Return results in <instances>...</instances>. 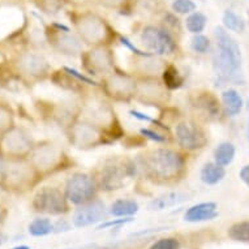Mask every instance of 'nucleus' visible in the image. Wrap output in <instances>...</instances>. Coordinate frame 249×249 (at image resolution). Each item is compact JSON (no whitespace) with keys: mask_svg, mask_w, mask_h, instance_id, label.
Wrapping results in <instances>:
<instances>
[{"mask_svg":"<svg viewBox=\"0 0 249 249\" xmlns=\"http://www.w3.org/2000/svg\"><path fill=\"white\" fill-rule=\"evenodd\" d=\"M162 80L168 90L180 89L184 84V77L174 64H166L162 72Z\"/></svg>","mask_w":249,"mask_h":249,"instance_id":"obj_27","label":"nucleus"},{"mask_svg":"<svg viewBox=\"0 0 249 249\" xmlns=\"http://www.w3.org/2000/svg\"><path fill=\"white\" fill-rule=\"evenodd\" d=\"M71 143L78 149H91L111 143V140L103 129L85 119L76 122L67 129Z\"/></svg>","mask_w":249,"mask_h":249,"instance_id":"obj_8","label":"nucleus"},{"mask_svg":"<svg viewBox=\"0 0 249 249\" xmlns=\"http://www.w3.org/2000/svg\"><path fill=\"white\" fill-rule=\"evenodd\" d=\"M47 38L53 49L64 55H81L84 53V45L78 36L71 33V30H60L51 26L47 32Z\"/></svg>","mask_w":249,"mask_h":249,"instance_id":"obj_17","label":"nucleus"},{"mask_svg":"<svg viewBox=\"0 0 249 249\" xmlns=\"http://www.w3.org/2000/svg\"><path fill=\"white\" fill-rule=\"evenodd\" d=\"M33 147L30 136L22 128L12 127L0 139V149L9 158H28Z\"/></svg>","mask_w":249,"mask_h":249,"instance_id":"obj_14","label":"nucleus"},{"mask_svg":"<svg viewBox=\"0 0 249 249\" xmlns=\"http://www.w3.org/2000/svg\"><path fill=\"white\" fill-rule=\"evenodd\" d=\"M81 114L84 115L82 119L93 123L94 125L106 132L111 142L118 141L124 136L120 123L115 116L114 108L105 99L99 97H89L84 101Z\"/></svg>","mask_w":249,"mask_h":249,"instance_id":"obj_5","label":"nucleus"},{"mask_svg":"<svg viewBox=\"0 0 249 249\" xmlns=\"http://www.w3.org/2000/svg\"><path fill=\"white\" fill-rule=\"evenodd\" d=\"M191 105L193 108L200 111L209 119H215L221 114V105L215 95L210 91H198L191 97Z\"/></svg>","mask_w":249,"mask_h":249,"instance_id":"obj_20","label":"nucleus"},{"mask_svg":"<svg viewBox=\"0 0 249 249\" xmlns=\"http://www.w3.org/2000/svg\"><path fill=\"white\" fill-rule=\"evenodd\" d=\"M222 106L229 116H236L244 107V101L239 91L235 89H227L222 93Z\"/></svg>","mask_w":249,"mask_h":249,"instance_id":"obj_23","label":"nucleus"},{"mask_svg":"<svg viewBox=\"0 0 249 249\" xmlns=\"http://www.w3.org/2000/svg\"><path fill=\"white\" fill-rule=\"evenodd\" d=\"M191 47L196 53H208L210 50V39L202 34H195V37L191 41Z\"/></svg>","mask_w":249,"mask_h":249,"instance_id":"obj_35","label":"nucleus"},{"mask_svg":"<svg viewBox=\"0 0 249 249\" xmlns=\"http://www.w3.org/2000/svg\"><path fill=\"white\" fill-rule=\"evenodd\" d=\"M13 127V116L8 106L0 103V136Z\"/></svg>","mask_w":249,"mask_h":249,"instance_id":"obj_33","label":"nucleus"},{"mask_svg":"<svg viewBox=\"0 0 249 249\" xmlns=\"http://www.w3.org/2000/svg\"><path fill=\"white\" fill-rule=\"evenodd\" d=\"M226 170L223 166L218 164L216 162H208L204 164V167L201 168L200 178L202 183L206 185H215L221 183L225 179Z\"/></svg>","mask_w":249,"mask_h":249,"instance_id":"obj_24","label":"nucleus"},{"mask_svg":"<svg viewBox=\"0 0 249 249\" xmlns=\"http://www.w3.org/2000/svg\"><path fill=\"white\" fill-rule=\"evenodd\" d=\"M7 240H8V236H7L5 233L0 232V247H1L3 244H5V243H7Z\"/></svg>","mask_w":249,"mask_h":249,"instance_id":"obj_44","label":"nucleus"},{"mask_svg":"<svg viewBox=\"0 0 249 249\" xmlns=\"http://www.w3.org/2000/svg\"><path fill=\"white\" fill-rule=\"evenodd\" d=\"M98 249H120L118 245H105L102 248H98Z\"/></svg>","mask_w":249,"mask_h":249,"instance_id":"obj_47","label":"nucleus"},{"mask_svg":"<svg viewBox=\"0 0 249 249\" xmlns=\"http://www.w3.org/2000/svg\"><path fill=\"white\" fill-rule=\"evenodd\" d=\"M82 66L90 76L106 77L115 72L114 55L108 46H97L81 53Z\"/></svg>","mask_w":249,"mask_h":249,"instance_id":"obj_12","label":"nucleus"},{"mask_svg":"<svg viewBox=\"0 0 249 249\" xmlns=\"http://www.w3.org/2000/svg\"><path fill=\"white\" fill-rule=\"evenodd\" d=\"M55 232H60V231H68L70 230V225L66 223V221H59L56 225L53 226Z\"/></svg>","mask_w":249,"mask_h":249,"instance_id":"obj_42","label":"nucleus"},{"mask_svg":"<svg viewBox=\"0 0 249 249\" xmlns=\"http://www.w3.org/2000/svg\"><path fill=\"white\" fill-rule=\"evenodd\" d=\"M4 164H5V158H3V151H1V149H0V181H1V179H3Z\"/></svg>","mask_w":249,"mask_h":249,"instance_id":"obj_43","label":"nucleus"},{"mask_svg":"<svg viewBox=\"0 0 249 249\" xmlns=\"http://www.w3.org/2000/svg\"><path fill=\"white\" fill-rule=\"evenodd\" d=\"M140 132H141V136H142V137L151 140V141H154V142L166 143L168 141L167 136H166L167 132H158L155 131V129H150V128H142Z\"/></svg>","mask_w":249,"mask_h":249,"instance_id":"obj_37","label":"nucleus"},{"mask_svg":"<svg viewBox=\"0 0 249 249\" xmlns=\"http://www.w3.org/2000/svg\"><path fill=\"white\" fill-rule=\"evenodd\" d=\"M99 188L94 176L85 172H76L67 180L64 195L70 204L81 206L95 200Z\"/></svg>","mask_w":249,"mask_h":249,"instance_id":"obj_9","label":"nucleus"},{"mask_svg":"<svg viewBox=\"0 0 249 249\" xmlns=\"http://www.w3.org/2000/svg\"><path fill=\"white\" fill-rule=\"evenodd\" d=\"M140 206L135 200H116L110 206V214L119 218H127L139 213Z\"/></svg>","mask_w":249,"mask_h":249,"instance_id":"obj_25","label":"nucleus"},{"mask_svg":"<svg viewBox=\"0 0 249 249\" xmlns=\"http://www.w3.org/2000/svg\"><path fill=\"white\" fill-rule=\"evenodd\" d=\"M142 45L154 55H172L178 51V43L171 32L166 28L147 25L141 32Z\"/></svg>","mask_w":249,"mask_h":249,"instance_id":"obj_10","label":"nucleus"},{"mask_svg":"<svg viewBox=\"0 0 249 249\" xmlns=\"http://www.w3.org/2000/svg\"><path fill=\"white\" fill-rule=\"evenodd\" d=\"M171 8L178 15H191L196 11L197 5L193 0H172Z\"/></svg>","mask_w":249,"mask_h":249,"instance_id":"obj_34","label":"nucleus"},{"mask_svg":"<svg viewBox=\"0 0 249 249\" xmlns=\"http://www.w3.org/2000/svg\"><path fill=\"white\" fill-rule=\"evenodd\" d=\"M216 51L213 61L218 74L225 80H232L241 70V51L237 42L233 39L227 29L216 26L214 30Z\"/></svg>","mask_w":249,"mask_h":249,"instance_id":"obj_3","label":"nucleus"},{"mask_svg":"<svg viewBox=\"0 0 249 249\" xmlns=\"http://www.w3.org/2000/svg\"><path fill=\"white\" fill-rule=\"evenodd\" d=\"M18 70L33 78H43L50 73V64L45 57L34 53H21L17 59Z\"/></svg>","mask_w":249,"mask_h":249,"instance_id":"obj_19","label":"nucleus"},{"mask_svg":"<svg viewBox=\"0 0 249 249\" xmlns=\"http://www.w3.org/2000/svg\"><path fill=\"white\" fill-rule=\"evenodd\" d=\"M187 200H188L187 195H184L181 192L163 193V195H160L157 198L150 201L149 210H151V212H160V210H164V209L174 208L176 205L181 204V202Z\"/></svg>","mask_w":249,"mask_h":249,"instance_id":"obj_22","label":"nucleus"},{"mask_svg":"<svg viewBox=\"0 0 249 249\" xmlns=\"http://www.w3.org/2000/svg\"><path fill=\"white\" fill-rule=\"evenodd\" d=\"M206 24H208V17L205 16L202 12H197V11L188 15L187 20H185V28L189 33L192 34L202 33Z\"/></svg>","mask_w":249,"mask_h":249,"instance_id":"obj_28","label":"nucleus"},{"mask_svg":"<svg viewBox=\"0 0 249 249\" xmlns=\"http://www.w3.org/2000/svg\"><path fill=\"white\" fill-rule=\"evenodd\" d=\"M223 25H225V29L227 30H231V32H236V33H243L245 30V21L244 18L237 15L233 11H230L227 9L225 13H223Z\"/></svg>","mask_w":249,"mask_h":249,"instance_id":"obj_29","label":"nucleus"},{"mask_svg":"<svg viewBox=\"0 0 249 249\" xmlns=\"http://www.w3.org/2000/svg\"><path fill=\"white\" fill-rule=\"evenodd\" d=\"M239 178L247 187H249V164H245L244 167L241 168L239 172Z\"/></svg>","mask_w":249,"mask_h":249,"instance_id":"obj_41","label":"nucleus"},{"mask_svg":"<svg viewBox=\"0 0 249 249\" xmlns=\"http://www.w3.org/2000/svg\"><path fill=\"white\" fill-rule=\"evenodd\" d=\"M229 236L235 241L249 243V221L237 222L229 229Z\"/></svg>","mask_w":249,"mask_h":249,"instance_id":"obj_31","label":"nucleus"},{"mask_svg":"<svg viewBox=\"0 0 249 249\" xmlns=\"http://www.w3.org/2000/svg\"><path fill=\"white\" fill-rule=\"evenodd\" d=\"M139 163L129 158L111 157L103 160L94 172V179L101 191L114 192L124 188L129 180L137 175Z\"/></svg>","mask_w":249,"mask_h":249,"instance_id":"obj_2","label":"nucleus"},{"mask_svg":"<svg viewBox=\"0 0 249 249\" xmlns=\"http://www.w3.org/2000/svg\"><path fill=\"white\" fill-rule=\"evenodd\" d=\"M103 8L112 9L118 12H125L132 8L133 0H95Z\"/></svg>","mask_w":249,"mask_h":249,"instance_id":"obj_32","label":"nucleus"},{"mask_svg":"<svg viewBox=\"0 0 249 249\" xmlns=\"http://www.w3.org/2000/svg\"><path fill=\"white\" fill-rule=\"evenodd\" d=\"M135 99L146 106H164L170 99V90L155 77L137 80Z\"/></svg>","mask_w":249,"mask_h":249,"instance_id":"obj_16","label":"nucleus"},{"mask_svg":"<svg viewBox=\"0 0 249 249\" xmlns=\"http://www.w3.org/2000/svg\"><path fill=\"white\" fill-rule=\"evenodd\" d=\"M76 33L84 43L93 46H108L115 39V30L103 17L91 11H82L72 15Z\"/></svg>","mask_w":249,"mask_h":249,"instance_id":"obj_4","label":"nucleus"},{"mask_svg":"<svg viewBox=\"0 0 249 249\" xmlns=\"http://www.w3.org/2000/svg\"><path fill=\"white\" fill-rule=\"evenodd\" d=\"M106 205L102 201L93 200L85 205H81L73 214V226L77 229L95 225L106 219Z\"/></svg>","mask_w":249,"mask_h":249,"instance_id":"obj_18","label":"nucleus"},{"mask_svg":"<svg viewBox=\"0 0 249 249\" xmlns=\"http://www.w3.org/2000/svg\"><path fill=\"white\" fill-rule=\"evenodd\" d=\"M175 141L183 151H197L208 145V136L193 120H181L175 125Z\"/></svg>","mask_w":249,"mask_h":249,"instance_id":"obj_13","label":"nucleus"},{"mask_svg":"<svg viewBox=\"0 0 249 249\" xmlns=\"http://www.w3.org/2000/svg\"><path fill=\"white\" fill-rule=\"evenodd\" d=\"M39 174L28 158H7L1 183L12 189H28L38 181Z\"/></svg>","mask_w":249,"mask_h":249,"instance_id":"obj_7","label":"nucleus"},{"mask_svg":"<svg viewBox=\"0 0 249 249\" xmlns=\"http://www.w3.org/2000/svg\"><path fill=\"white\" fill-rule=\"evenodd\" d=\"M53 231V222L49 218H36L30 225H29V233L32 236L41 237L46 236Z\"/></svg>","mask_w":249,"mask_h":249,"instance_id":"obj_30","label":"nucleus"},{"mask_svg":"<svg viewBox=\"0 0 249 249\" xmlns=\"http://www.w3.org/2000/svg\"><path fill=\"white\" fill-rule=\"evenodd\" d=\"M33 208L36 212L61 215L70 212V201L64 192L55 187H43L36 193L33 198Z\"/></svg>","mask_w":249,"mask_h":249,"instance_id":"obj_11","label":"nucleus"},{"mask_svg":"<svg viewBox=\"0 0 249 249\" xmlns=\"http://www.w3.org/2000/svg\"><path fill=\"white\" fill-rule=\"evenodd\" d=\"M136 86H137V80L132 77L131 74L115 71L105 77L102 89L105 94L114 101L128 102L135 98Z\"/></svg>","mask_w":249,"mask_h":249,"instance_id":"obj_15","label":"nucleus"},{"mask_svg":"<svg viewBox=\"0 0 249 249\" xmlns=\"http://www.w3.org/2000/svg\"><path fill=\"white\" fill-rule=\"evenodd\" d=\"M63 70L66 71L67 73L71 74L72 77L76 78L78 82H81V84H84V85H89V86H95V88H98L99 84L97 81H94L93 78L88 77V76H85V74L80 73L78 71L73 70V68H70V67H63Z\"/></svg>","mask_w":249,"mask_h":249,"instance_id":"obj_38","label":"nucleus"},{"mask_svg":"<svg viewBox=\"0 0 249 249\" xmlns=\"http://www.w3.org/2000/svg\"><path fill=\"white\" fill-rule=\"evenodd\" d=\"M64 1L66 0H38L37 3L39 8L45 13L55 15V13L60 12L61 8L64 7Z\"/></svg>","mask_w":249,"mask_h":249,"instance_id":"obj_36","label":"nucleus"},{"mask_svg":"<svg viewBox=\"0 0 249 249\" xmlns=\"http://www.w3.org/2000/svg\"><path fill=\"white\" fill-rule=\"evenodd\" d=\"M78 249H98V247L95 244H89V245H85V247H82V248H78Z\"/></svg>","mask_w":249,"mask_h":249,"instance_id":"obj_46","label":"nucleus"},{"mask_svg":"<svg viewBox=\"0 0 249 249\" xmlns=\"http://www.w3.org/2000/svg\"><path fill=\"white\" fill-rule=\"evenodd\" d=\"M30 162L42 176L68 168L70 158L61 147L51 141H43L34 145L33 151L30 154Z\"/></svg>","mask_w":249,"mask_h":249,"instance_id":"obj_6","label":"nucleus"},{"mask_svg":"<svg viewBox=\"0 0 249 249\" xmlns=\"http://www.w3.org/2000/svg\"><path fill=\"white\" fill-rule=\"evenodd\" d=\"M140 170L157 184H174L187 172V158L183 151L171 147H157L140 155Z\"/></svg>","mask_w":249,"mask_h":249,"instance_id":"obj_1","label":"nucleus"},{"mask_svg":"<svg viewBox=\"0 0 249 249\" xmlns=\"http://www.w3.org/2000/svg\"><path fill=\"white\" fill-rule=\"evenodd\" d=\"M5 214H7V212H5L4 209L0 206V226H1V223L4 222V218H5Z\"/></svg>","mask_w":249,"mask_h":249,"instance_id":"obj_45","label":"nucleus"},{"mask_svg":"<svg viewBox=\"0 0 249 249\" xmlns=\"http://www.w3.org/2000/svg\"><path fill=\"white\" fill-rule=\"evenodd\" d=\"M235 154H236L235 145L232 142L225 141V142H221L215 147V150H214V162L226 167V166L232 163Z\"/></svg>","mask_w":249,"mask_h":249,"instance_id":"obj_26","label":"nucleus"},{"mask_svg":"<svg viewBox=\"0 0 249 249\" xmlns=\"http://www.w3.org/2000/svg\"><path fill=\"white\" fill-rule=\"evenodd\" d=\"M133 222V218L132 216H127V218H123V219H114V221H108L105 222L102 225L99 226L98 230H103V229H108V227H112V226H122L125 225V223H131Z\"/></svg>","mask_w":249,"mask_h":249,"instance_id":"obj_40","label":"nucleus"},{"mask_svg":"<svg viewBox=\"0 0 249 249\" xmlns=\"http://www.w3.org/2000/svg\"><path fill=\"white\" fill-rule=\"evenodd\" d=\"M150 249H180V243L175 237H164L153 243Z\"/></svg>","mask_w":249,"mask_h":249,"instance_id":"obj_39","label":"nucleus"},{"mask_svg":"<svg viewBox=\"0 0 249 249\" xmlns=\"http://www.w3.org/2000/svg\"><path fill=\"white\" fill-rule=\"evenodd\" d=\"M215 202H201V204L193 205L184 214V221L191 222V223H198V222L212 221L218 216Z\"/></svg>","mask_w":249,"mask_h":249,"instance_id":"obj_21","label":"nucleus"},{"mask_svg":"<svg viewBox=\"0 0 249 249\" xmlns=\"http://www.w3.org/2000/svg\"><path fill=\"white\" fill-rule=\"evenodd\" d=\"M12 249H30V248H29L28 245H18V247H15V248Z\"/></svg>","mask_w":249,"mask_h":249,"instance_id":"obj_48","label":"nucleus"}]
</instances>
